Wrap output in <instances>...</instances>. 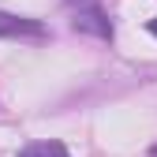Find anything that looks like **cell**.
I'll list each match as a JSON object with an SVG mask.
<instances>
[{"instance_id":"1","label":"cell","mask_w":157,"mask_h":157,"mask_svg":"<svg viewBox=\"0 0 157 157\" xmlns=\"http://www.w3.org/2000/svg\"><path fill=\"white\" fill-rule=\"evenodd\" d=\"M0 37H26V41H45L49 26L37 23V19L26 15H11V11H0Z\"/></svg>"},{"instance_id":"2","label":"cell","mask_w":157,"mask_h":157,"mask_svg":"<svg viewBox=\"0 0 157 157\" xmlns=\"http://www.w3.org/2000/svg\"><path fill=\"white\" fill-rule=\"evenodd\" d=\"M71 26H75L78 34H94V37H101V41H112V23L105 19V11H101V8H86V11H75Z\"/></svg>"},{"instance_id":"3","label":"cell","mask_w":157,"mask_h":157,"mask_svg":"<svg viewBox=\"0 0 157 157\" xmlns=\"http://www.w3.org/2000/svg\"><path fill=\"white\" fill-rule=\"evenodd\" d=\"M15 157H71V153H67V146H64V142L49 139V142H30V146H23Z\"/></svg>"},{"instance_id":"4","label":"cell","mask_w":157,"mask_h":157,"mask_svg":"<svg viewBox=\"0 0 157 157\" xmlns=\"http://www.w3.org/2000/svg\"><path fill=\"white\" fill-rule=\"evenodd\" d=\"M67 8H75V11H86V8H97V0H64Z\"/></svg>"},{"instance_id":"5","label":"cell","mask_w":157,"mask_h":157,"mask_svg":"<svg viewBox=\"0 0 157 157\" xmlns=\"http://www.w3.org/2000/svg\"><path fill=\"white\" fill-rule=\"evenodd\" d=\"M146 30H150V34L157 37V19H150V23H146Z\"/></svg>"},{"instance_id":"6","label":"cell","mask_w":157,"mask_h":157,"mask_svg":"<svg viewBox=\"0 0 157 157\" xmlns=\"http://www.w3.org/2000/svg\"><path fill=\"white\" fill-rule=\"evenodd\" d=\"M150 157H157V142H153V146H150Z\"/></svg>"}]
</instances>
